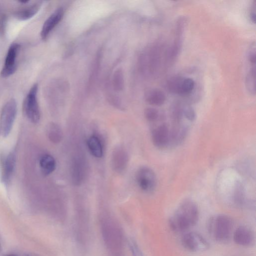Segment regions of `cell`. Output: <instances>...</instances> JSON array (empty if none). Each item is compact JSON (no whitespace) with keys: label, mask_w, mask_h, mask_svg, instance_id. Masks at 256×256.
Here are the masks:
<instances>
[{"label":"cell","mask_w":256,"mask_h":256,"mask_svg":"<svg viewBox=\"0 0 256 256\" xmlns=\"http://www.w3.org/2000/svg\"><path fill=\"white\" fill-rule=\"evenodd\" d=\"M199 218V211L196 203L186 199L182 202L168 220L171 230L176 232H184L194 226Z\"/></svg>","instance_id":"6da1fadb"},{"label":"cell","mask_w":256,"mask_h":256,"mask_svg":"<svg viewBox=\"0 0 256 256\" xmlns=\"http://www.w3.org/2000/svg\"><path fill=\"white\" fill-rule=\"evenodd\" d=\"M234 227L232 218L226 214H220L210 218L207 224L210 234L220 243L227 242L230 238Z\"/></svg>","instance_id":"7a4b0ae2"},{"label":"cell","mask_w":256,"mask_h":256,"mask_svg":"<svg viewBox=\"0 0 256 256\" xmlns=\"http://www.w3.org/2000/svg\"><path fill=\"white\" fill-rule=\"evenodd\" d=\"M17 112V104L12 98L4 106L0 114V134L4 137L10 133Z\"/></svg>","instance_id":"3957f363"},{"label":"cell","mask_w":256,"mask_h":256,"mask_svg":"<svg viewBox=\"0 0 256 256\" xmlns=\"http://www.w3.org/2000/svg\"><path fill=\"white\" fill-rule=\"evenodd\" d=\"M38 86L34 84L28 94L23 104V110L25 116L32 123H38L40 117V110L38 102L37 94Z\"/></svg>","instance_id":"277c9868"},{"label":"cell","mask_w":256,"mask_h":256,"mask_svg":"<svg viewBox=\"0 0 256 256\" xmlns=\"http://www.w3.org/2000/svg\"><path fill=\"white\" fill-rule=\"evenodd\" d=\"M181 242L184 248L190 252H204L210 248L209 243L206 240L195 232H190L184 234Z\"/></svg>","instance_id":"5b68a950"},{"label":"cell","mask_w":256,"mask_h":256,"mask_svg":"<svg viewBox=\"0 0 256 256\" xmlns=\"http://www.w3.org/2000/svg\"><path fill=\"white\" fill-rule=\"evenodd\" d=\"M136 180L140 188L146 192H152L156 186V176L149 168L142 167L136 174Z\"/></svg>","instance_id":"8992f818"},{"label":"cell","mask_w":256,"mask_h":256,"mask_svg":"<svg viewBox=\"0 0 256 256\" xmlns=\"http://www.w3.org/2000/svg\"><path fill=\"white\" fill-rule=\"evenodd\" d=\"M20 48L18 43L12 44L8 48L4 66L0 72V76L6 78L12 75L17 68L16 58Z\"/></svg>","instance_id":"52a82bcc"},{"label":"cell","mask_w":256,"mask_h":256,"mask_svg":"<svg viewBox=\"0 0 256 256\" xmlns=\"http://www.w3.org/2000/svg\"><path fill=\"white\" fill-rule=\"evenodd\" d=\"M151 135L154 144L158 148H164L170 144V130L165 123L153 128Z\"/></svg>","instance_id":"ba28073f"},{"label":"cell","mask_w":256,"mask_h":256,"mask_svg":"<svg viewBox=\"0 0 256 256\" xmlns=\"http://www.w3.org/2000/svg\"><path fill=\"white\" fill-rule=\"evenodd\" d=\"M232 237L236 244L243 246H251L255 242L254 232L246 226H241L236 228L233 232Z\"/></svg>","instance_id":"9c48e42d"},{"label":"cell","mask_w":256,"mask_h":256,"mask_svg":"<svg viewBox=\"0 0 256 256\" xmlns=\"http://www.w3.org/2000/svg\"><path fill=\"white\" fill-rule=\"evenodd\" d=\"M63 16V9L60 8L54 10L46 20L40 32V36L42 40L47 39L51 32L61 21Z\"/></svg>","instance_id":"30bf717a"},{"label":"cell","mask_w":256,"mask_h":256,"mask_svg":"<svg viewBox=\"0 0 256 256\" xmlns=\"http://www.w3.org/2000/svg\"><path fill=\"white\" fill-rule=\"evenodd\" d=\"M16 166V156L11 152L4 159L2 162L1 180L6 186L10 184L13 176Z\"/></svg>","instance_id":"8fae6325"},{"label":"cell","mask_w":256,"mask_h":256,"mask_svg":"<svg viewBox=\"0 0 256 256\" xmlns=\"http://www.w3.org/2000/svg\"><path fill=\"white\" fill-rule=\"evenodd\" d=\"M128 163V155L126 151L118 147L113 151L112 156V166L117 172H122L126 169Z\"/></svg>","instance_id":"7c38bea8"},{"label":"cell","mask_w":256,"mask_h":256,"mask_svg":"<svg viewBox=\"0 0 256 256\" xmlns=\"http://www.w3.org/2000/svg\"><path fill=\"white\" fill-rule=\"evenodd\" d=\"M188 132V127L180 123L174 124L170 129V144L176 145L183 141Z\"/></svg>","instance_id":"4fadbf2b"},{"label":"cell","mask_w":256,"mask_h":256,"mask_svg":"<svg viewBox=\"0 0 256 256\" xmlns=\"http://www.w3.org/2000/svg\"><path fill=\"white\" fill-rule=\"evenodd\" d=\"M85 165L83 160L76 158L73 162L72 166V179L76 185L80 184L84 178Z\"/></svg>","instance_id":"5bb4252c"},{"label":"cell","mask_w":256,"mask_h":256,"mask_svg":"<svg viewBox=\"0 0 256 256\" xmlns=\"http://www.w3.org/2000/svg\"><path fill=\"white\" fill-rule=\"evenodd\" d=\"M41 2H36L25 8L20 9L14 14L16 18L21 20H28L34 16L39 10Z\"/></svg>","instance_id":"9a60e30c"},{"label":"cell","mask_w":256,"mask_h":256,"mask_svg":"<svg viewBox=\"0 0 256 256\" xmlns=\"http://www.w3.org/2000/svg\"><path fill=\"white\" fill-rule=\"evenodd\" d=\"M40 166L42 173L48 176L54 170L56 162L52 156L49 154H44L40 159Z\"/></svg>","instance_id":"2e32d148"},{"label":"cell","mask_w":256,"mask_h":256,"mask_svg":"<svg viewBox=\"0 0 256 256\" xmlns=\"http://www.w3.org/2000/svg\"><path fill=\"white\" fill-rule=\"evenodd\" d=\"M146 100L150 104L160 106L164 104L166 96L162 90L154 89L150 90L146 92Z\"/></svg>","instance_id":"e0dca14e"},{"label":"cell","mask_w":256,"mask_h":256,"mask_svg":"<svg viewBox=\"0 0 256 256\" xmlns=\"http://www.w3.org/2000/svg\"><path fill=\"white\" fill-rule=\"evenodd\" d=\"M87 144L90 152L97 158L103 155V148L100 138L96 136H90L87 141Z\"/></svg>","instance_id":"ac0fdd59"},{"label":"cell","mask_w":256,"mask_h":256,"mask_svg":"<svg viewBox=\"0 0 256 256\" xmlns=\"http://www.w3.org/2000/svg\"><path fill=\"white\" fill-rule=\"evenodd\" d=\"M46 134L50 140L54 144L60 142L62 138V132L60 128L54 122L48 124Z\"/></svg>","instance_id":"d6986e66"},{"label":"cell","mask_w":256,"mask_h":256,"mask_svg":"<svg viewBox=\"0 0 256 256\" xmlns=\"http://www.w3.org/2000/svg\"><path fill=\"white\" fill-rule=\"evenodd\" d=\"M194 88V82L190 78H182L178 86V93L180 95H187L190 94Z\"/></svg>","instance_id":"ffe728a7"},{"label":"cell","mask_w":256,"mask_h":256,"mask_svg":"<svg viewBox=\"0 0 256 256\" xmlns=\"http://www.w3.org/2000/svg\"><path fill=\"white\" fill-rule=\"evenodd\" d=\"M244 200V190L240 183L237 182L234 192V202L238 205H242Z\"/></svg>","instance_id":"44dd1931"},{"label":"cell","mask_w":256,"mask_h":256,"mask_svg":"<svg viewBox=\"0 0 256 256\" xmlns=\"http://www.w3.org/2000/svg\"><path fill=\"white\" fill-rule=\"evenodd\" d=\"M256 69L254 66L248 74L246 80V86L249 91L255 94Z\"/></svg>","instance_id":"7402d4cb"},{"label":"cell","mask_w":256,"mask_h":256,"mask_svg":"<svg viewBox=\"0 0 256 256\" xmlns=\"http://www.w3.org/2000/svg\"><path fill=\"white\" fill-rule=\"evenodd\" d=\"M144 116L150 122H154L161 118L159 112L156 109L152 108L146 109Z\"/></svg>","instance_id":"603a6c76"},{"label":"cell","mask_w":256,"mask_h":256,"mask_svg":"<svg viewBox=\"0 0 256 256\" xmlns=\"http://www.w3.org/2000/svg\"><path fill=\"white\" fill-rule=\"evenodd\" d=\"M113 84L114 88L117 90H122L124 86V79L122 73L118 70L114 73L113 78Z\"/></svg>","instance_id":"cb8c5ba5"},{"label":"cell","mask_w":256,"mask_h":256,"mask_svg":"<svg viewBox=\"0 0 256 256\" xmlns=\"http://www.w3.org/2000/svg\"><path fill=\"white\" fill-rule=\"evenodd\" d=\"M128 245L133 256H144L141 250L134 240H130Z\"/></svg>","instance_id":"d4e9b609"},{"label":"cell","mask_w":256,"mask_h":256,"mask_svg":"<svg viewBox=\"0 0 256 256\" xmlns=\"http://www.w3.org/2000/svg\"><path fill=\"white\" fill-rule=\"evenodd\" d=\"M183 116L190 121H193L196 118L194 110L190 106H186L182 109Z\"/></svg>","instance_id":"484cf974"},{"label":"cell","mask_w":256,"mask_h":256,"mask_svg":"<svg viewBox=\"0 0 256 256\" xmlns=\"http://www.w3.org/2000/svg\"><path fill=\"white\" fill-rule=\"evenodd\" d=\"M6 24V17L3 16L0 21V32L4 33Z\"/></svg>","instance_id":"4316f807"},{"label":"cell","mask_w":256,"mask_h":256,"mask_svg":"<svg viewBox=\"0 0 256 256\" xmlns=\"http://www.w3.org/2000/svg\"><path fill=\"white\" fill-rule=\"evenodd\" d=\"M249 60L250 62L255 65L256 63V50L255 47H254L253 50H252L249 54Z\"/></svg>","instance_id":"83f0119b"},{"label":"cell","mask_w":256,"mask_h":256,"mask_svg":"<svg viewBox=\"0 0 256 256\" xmlns=\"http://www.w3.org/2000/svg\"><path fill=\"white\" fill-rule=\"evenodd\" d=\"M256 4H254V6L252 7V10L250 14V19L254 23H255L256 22Z\"/></svg>","instance_id":"f1b7e54d"},{"label":"cell","mask_w":256,"mask_h":256,"mask_svg":"<svg viewBox=\"0 0 256 256\" xmlns=\"http://www.w3.org/2000/svg\"><path fill=\"white\" fill-rule=\"evenodd\" d=\"M18 2L22 4H26V3L29 2V0H20L18 1Z\"/></svg>","instance_id":"f546056e"},{"label":"cell","mask_w":256,"mask_h":256,"mask_svg":"<svg viewBox=\"0 0 256 256\" xmlns=\"http://www.w3.org/2000/svg\"><path fill=\"white\" fill-rule=\"evenodd\" d=\"M1 250H2V246H1V243H0V252H1Z\"/></svg>","instance_id":"4dcf8cb0"}]
</instances>
